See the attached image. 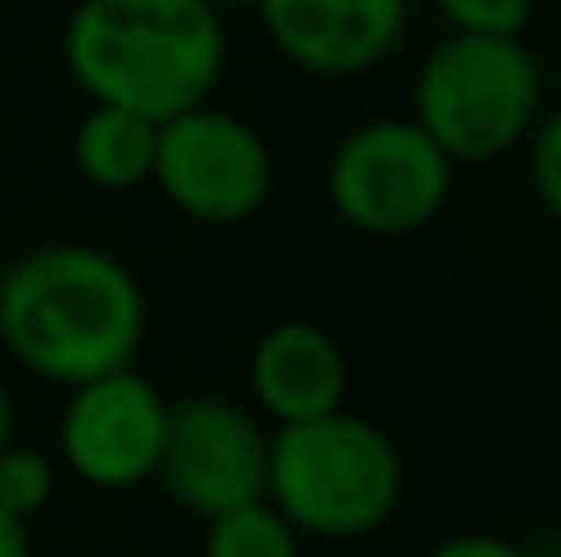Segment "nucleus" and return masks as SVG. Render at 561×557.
I'll return each instance as SVG.
<instances>
[{"label": "nucleus", "mask_w": 561, "mask_h": 557, "mask_svg": "<svg viewBox=\"0 0 561 557\" xmlns=\"http://www.w3.org/2000/svg\"><path fill=\"white\" fill-rule=\"evenodd\" d=\"M247 390H252V410L272 420V430L306 424L345 410L350 361L325 326L286 316L256 336L247 355Z\"/></svg>", "instance_id": "obj_10"}, {"label": "nucleus", "mask_w": 561, "mask_h": 557, "mask_svg": "<svg viewBox=\"0 0 561 557\" xmlns=\"http://www.w3.org/2000/svg\"><path fill=\"white\" fill-rule=\"evenodd\" d=\"M0 331L30 375L75 390L138 361L148 292L104 247L45 242L0 272Z\"/></svg>", "instance_id": "obj_1"}, {"label": "nucleus", "mask_w": 561, "mask_h": 557, "mask_svg": "<svg viewBox=\"0 0 561 557\" xmlns=\"http://www.w3.org/2000/svg\"><path fill=\"white\" fill-rule=\"evenodd\" d=\"M409 118L454 168L507 158L542 118V65L527 39L444 35L414 75Z\"/></svg>", "instance_id": "obj_4"}, {"label": "nucleus", "mask_w": 561, "mask_h": 557, "mask_svg": "<svg viewBox=\"0 0 561 557\" xmlns=\"http://www.w3.org/2000/svg\"><path fill=\"white\" fill-rule=\"evenodd\" d=\"M207 10H217V15H227V10H242V5H252V0H203Z\"/></svg>", "instance_id": "obj_19"}, {"label": "nucleus", "mask_w": 561, "mask_h": 557, "mask_svg": "<svg viewBox=\"0 0 561 557\" xmlns=\"http://www.w3.org/2000/svg\"><path fill=\"white\" fill-rule=\"evenodd\" d=\"M168 207L197 227L252 223L276 187V158L262 128L222 104H197L158 124L153 178Z\"/></svg>", "instance_id": "obj_6"}, {"label": "nucleus", "mask_w": 561, "mask_h": 557, "mask_svg": "<svg viewBox=\"0 0 561 557\" xmlns=\"http://www.w3.org/2000/svg\"><path fill=\"white\" fill-rule=\"evenodd\" d=\"M448 20V35L483 39H523L537 15V0H434Z\"/></svg>", "instance_id": "obj_14"}, {"label": "nucleus", "mask_w": 561, "mask_h": 557, "mask_svg": "<svg viewBox=\"0 0 561 557\" xmlns=\"http://www.w3.org/2000/svg\"><path fill=\"white\" fill-rule=\"evenodd\" d=\"M523 154H527V178H533L537 203H542L547 213H561V124H557V114L537 118Z\"/></svg>", "instance_id": "obj_15"}, {"label": "nucleus", "mask_w": 561, "mask_h": 557, "mask_svg": "<svg viewBox=\"0 0 561 557\" xmlns=\"http://www.w3.org/2000/svg\"><path fill=\"white\" fill-rule=\"evenodd\" d=\"M252 10L276 55L316 79L369 75L409 30V0H252Z\"/></svg>", "instance_id": "obj_9"}, {"label": "nucleus", "mask_w": 561, "mask_h": 557, "mask_svg": "<svg viewBox=\"0 0 561 557\" xmlns=\"http://www.w3.org/2000/svg\"><path fill=\"white\" fill-rule=\"evenodd\" d=\"M404 499V454L385 424L345 405L306 424L272 430L266 503L320 543H355L379 533Z\"/></svg>", "instance_id": "obj_3"}, {"label": "nucleus", "mask_w": 561, "mask_h": 557, "mask_svg": "<svg viewBox=\"0 0 561 557\" xmlns=\"http://www.w3.org/2000/svg\"><path fill=\"white\" fill-rule=\"evenodd\" d=\"M5 444H15V400H10L5 380H0V450Z\"/></svg>", "instance_id": "obj_18"}, {"label": "nucleus", "mask_w": 561, "mask_h": 557, "mask_svg": "<svg viewBox=\"0 0 561 557\" xmlns=\"http://www.w3.org/2000/svg\"><path fill=\"white\" fill-rule=\"evenodd\" d=\"M0 351H5V331H0Z\"/></svg>", "instance_id": "obj_20"}, {"label": "nucleus", "mask_w": 561, "mask_h": 557, "mask_svg": "<svg viewBox=\"0 0 561 557\" xmlns=\"http://www.w3.org/2000/svg\"><path fill=\"white\" fill-rule=\"evenodd\" d=\"M59 489V464L35 444H5L0 450V509L15 513L20 523L39 519Z\"/></svg>", "instance_id": "obj_13"}, {"label": "nucleus", "mask_w": 561, "mask_h": 557, "mask_svg": "<svg viewBox=\"0 0 561 557\" xmlns=\"http://www.w3.org/2000/svg\"><path fill=\"white\" fill-rule=\"evenodd\" d=\"M168 395L138 365L84 380L59 410V469L84 489L124 493L153 484L168 434Z\"/></svg>", "instance_id": "obj_8"}, {"label": "nucleus", "mask_w": 561, "mask_h": 557, "mask_svg": "<svg viewBox=\"0 0 561 557\" xmlns=\"http://www.w3.org/2000/svg\"><path fill=\"white\" fill-rule=\"evenodd\" d=\"M454 163L414 118H365L325 158V203L359 237H414L448 207Z\"/></svg>", "instance_id": "obj_5"}, {"label": "nucleus", "mask_w": 561, "mask_h": 557, "mask_svg": "<svg viewBox=\"0 0 561 557\" xmlns=\"http://www.w3.org/2000/svg\"><path fill=\"white\" fill-rule=\"evenodd\" d=\"M272 430L232 395H187L168 405V434L153 484L183 513L213 523L266 499Z\"/></svg>", "instance_id": "obj_7"}, {"label": "nucleus", "mask_w": 561, "mask_h": 557, "mask_svg": "<svg viewBox=\"0 0 561 557\" xmlns=\"http://www.w3.org/2000/svg\"><path fill=\"white\" fill-rule=\"evenodd\" d=\"M153 148H158V124L124 114V109H104V104H89L84 118L75 124V138H69L75 173L89 187H99V193L148 187V178H153Z\"/></svg>", "instance_id": "obj_11"}, {"label": "nucleus", "mask_w": 561, "mask_h": 557, "mask_svg": "<svg viewBox=\"0 0 561 557\" xmlns=\"http://www.w3.org/2000/svg\"><path fill=\"white\" fill-rule=\"evenodd\" d=\"M0 557H35L30 523H20L15 513H5V509H0Z\"/></svg>", "instance_id": "obj_17"}, {"label": "nucleus", "mask_w": 561, "mask_h": 557, "mask_svg": "<svg viewBox=\"0 0 561 557\" xmlns=\"http://www.w3.org/2000/svg\"><path fill=\"white\" fill-rule=\"evenodd\" d=\"M424 557H533L523 543L503 538V533H454V538L434 543Z\"/></svg>", "instance_id": "obj_16"}, {"label": "nucleus", "mask_w": 561, "mask_h": 557, "mask_svg": "<svg viewBox=\"0 0 561 557\" xmlns=\"http://www.w3.org/2000/svg\"><path fill=\"white\" fill-rule=\"evenodd\" d=\"M203 557H306V538L262 499L207 523Z\"/></svg>", "instance_id": "obj_12"}, {"label": "nucleus", "mask_w": 561, "mask_h": 557, "mask_svg": "<svg viewBox=\"0 0 561 557\" xmlns=\"http://www.w3.org/2000/svg\"><path fill=\"white\" fill-rule=\"evenodd\" d=\"M59 59L89 104L168 124L213 104L227 75V25L203 0H79Z\"/></svg>", "instance_id": "obj_2"}]
</instances>
